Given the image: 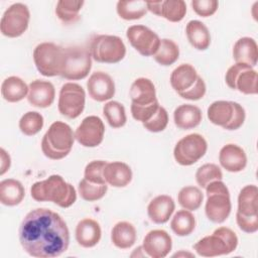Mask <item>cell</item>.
I'll use <instances>...</instances> for the list:
<instances>
[{"label":"cell","instance_id":"cell-1","mask_svg":"<svg viewBox=\"0 0 258 258\" xmlns=\"http://www.w3.org/2000/svg\"><path fill=\"white\" fill-rule=\"evenodd\" d=\"M19 241L29 256L54 258L70 245V231L64 220L55 212L37 208L23 218L19 226Z\"/></svg>","mask_w":258,"mask_h":258},{"label":"cell","instance_id":"cell-2","mask_svg":"<svg viewBox=\"0 0 258 258\" xmlns=\"http://www.w3.org/2000/svg\"><path fill=\"white\" fill-rule=\"evenodd\" d=\"M30 195L36 202H52L64 209L70 208L77 201L75 187L58 174L34 182L30 187Z\"/></svg>","mask_w":258,"mask_h":258},{"label":"cell","instance_id":"cell-3","mask_svg":"<svg viewBox=\"0 0 258 258\" xmlns=\"http://www.w3.org/2000/svg\"><path fill=\"white\" fill-rule=\"evenodd\" d=\"M75 139V133L69 124L55 121L42 137V153L52 160L62 159L71 152Z\"/></svg>","mask_w":258,"mask_h":258},{"label":"cell","instance_id":"cell-4","mask_svg":"<svg viewBox=\"0 0 258 258\" xmlns=\"http://www.w3.org/2000/svg\"><path fill=\"white\" fill-rule=\"evenodd\" d=\"M237 246L236 233L228 227H220L212 235L199 240L194 245V250L202 257H217L234 252Z\"/></svg>","mask_w":258,"mask_h":258},{"label":"cell","instance_id":"cell-5","mask_svg":"<svg viewBox=\"0 0 258 258\" xmlns=\"http://www.w3.org/2000/svg\"><path fill=\"white\" fill-rule=\"evenodd\" d=\"M207 201L205 213L207 218L216 224L225 222L232 210L230 191L222 180H214L206 186Z\"/></svg>","mask_w":258,"mask_h":258},{"label":"cell","instance_id":"cell-6","mask_svg":"<svg viewBox=\"0 0 258 258\" xmlns=\"http://www.w3.org/2000/svg\"><path fill=\"white\" fill-rule=\"evenodd\" d=\"M89 51L98 62L117 63L125 57L126 46L117 35L96 34L90 40Z\"/></svg>","mask_w":258,"mask_h":258},{"label":"cell","instance_id":"cell-7","mask_svg":"<svg viewBox=\"0 0 258 258\" xmlns=\"http://www.w3.org/2000/svg\"><path fill=\"white\" fill-rule=\"evenodd\" d=\"M89 48L75 45L63 47V63L60 77L70 81L85 79L92 69Z\"/></svg>","mask_w":258,"mask_h":258},{"label":"cell","instance_id":"cell-8","mask_svg":"<svg viewBox=\"0 0 258 258\" xmlns=\"http://www.w3.org/2000/svg\"><path fill=\"white\" fill-rule=\"evenodd\" d=\"M37 71L44 77L60 76L63 63V47L53 42H41L33 50Z\"/></svg>","mask_w":258,"mask_h":258},{"label":"cell","instance_id":"cell-9","mask_svg":"<svg viewBox=\"0 0 258 258\" xmlns=\"http://www.w3.org/2000/svg\"><path fill=\"white\" fill-rule=\"evenodd\" d=\"M207 140L198 133L188 134L177 141L173 149L175 161L182 166H189L198 162L207 152Z\"/></svg>","mask_w":258,"mask_h":258},{"label":"cell","instance_id":"cell-10","mask_svg":"<svg viewBox=\"0 0 258 258\" xmlns=\"http://www.w3.org/2000/svg\"><path fill=\"white\" fill-rule=\"evenodd\" d=\"M86 93L83 87L77 83H66L61 86L58 95V112L69 118L76 119L84 111Z\"/></svg>","mask_w":258,"mask_h":258},{"label":"cell","instance_id":"cell-11","mask_svg":"<svg viewBox=\"0 0 258 258\" xmlns=\"http://www.w3.org/2000/svg\"><path fill=\"white\" fill-rule=\"evenodd\" d=\"M30 12L27 5L14 3L10 5L2 15L0 30L4 36L15 38L22 35L28 28Z\"/></svg>","mask_w":258,"mask_h":258},{"label":"cell","instance_id":"cell-12","mask_svg":"<svg viewBox=\"0 0 258 258\" xmlns=\"http://www.w3.org/2000/svg\"><path fill=\"white\" fill-rule=\"evenodd\" d=\"M229 88L245 95L257 94V72L245 63H235L230 67L225 76Z\"/></svg>","mask_w":258,"mask_h":258},{"label":"cell","instance_id":"cell-13","mask_svg":"<svg viewBox=\"0 0 258 258\" xmlns=\"http://www.w3.org/2000/svg\"><path fill=\"white\" fill-rule=\"evenodd\" d=\"M126 36L130 44L143 56H153L161 40L152 29L139 24L129 26Z\"/></svg>","mask_w":258,"mask_h":258},{"label":"cell","instance_id":"cell-14","mask_svg":"<svg viewBox=\"0 0 258 258\" xmlns=\"http://www.w3.org/2000/svg\"><path fill=\"white\" fill-rule=\"evenodd\" d=\"M105 125L98 116L91 115L83 119L75 131L76 140L84 147H97L104 139Z\"/></svg>","mask_w":258,"mask_h":258},{"label":"cell","instance_id":"cell-15","mask_svg":"<svg viewBox=\"0 0 258 258\" xmlns=\"http://www.w3.org/2000/svg\"><path fill=\"white\" fill-rule=\"evenodd\" d=\"M141 246L146 256L151 258H164L172 249V239L166 231L155 229L145 235Z\"/></svg>","mask_w":258,"mask_h":258},{"label":"cell","instance_id":"cell-16","mask_svg":"<svg viewBox=\"0 0 258 258\" xmlns=\"http://www.w3.org/2000/svg\"><path fill=\"white\" fill-rule=\"evenodd\" d=\"M87 90L93 100L105 102L114 97L115 83L107 73L95 72L87 81Z\"/></svg>","mask_w":258,"mask_h":258},{"label":"cell","instance_id":"cell-17","mask_svg":"<svg viewBox=\"0 0 258 258\" xmlns=\"http://www.w3.org/2000/svg\"><path fill=\"white\" fill-rule=\"evenodd\" d=\"M148 11L170 22H179L186 13V4L182 0H161L147 2Z\"/></svg>","mask_w":258,"mask_h":258},{"label":"cell","instance_id":"cell-18","mask_svg":"<svg viewBox=\"0 0 258 258\" xmlns=\"http://www.w3.org/2000/svg\"><path fill=\"white\" fill-rule=\"evenodd\" d=\"M27 101L36 108L49 107L55 97V90L52 83L44 80H35L29 84Z\"/></svg>","mask_w":258,"mask_h":258},{"label":"cell","instance_id":"cell-19","mask_svg":"<svg viewBox=\"0 0 258 258\" xmlns=\"http://www.w3.org/2000/svg\"><path fill=\"white\" fill-rule=\"evenodd\" d=\"M221 166L229 172H240L247 165V155L242 147L229 143L224 145L219 152Z\"/></svg>","mask_w":258,"mask_h":258},{"label":"cell","instance_id":"cell-20","mask_svg":"<svg viewBox=\"0 0 258 258\" xmlns=\"http://www.w3.org/2000/svg\"><path fill=\"white\" fill-rule=\"evenodd\" d=\"M75 237L78 244L84 248H92L96 246L102 237L100 224L91 218L81 220L76 227Z\"/></svg>","mask_w":258,"mask_h":258},{"label":"cell","instance_id":"cell-21","mask_svg":"<svg viewBox=\"0 0 258 258\" xmlns=\"http://www.w3.org/2000/svg\"><path fill=\"white\" fill-rule=\"evenodd\" d=\"M131 104L136 106H148L158 101L156 98L155 86L151 80L147 78L136 79L129 91Z\"/></svg>","mask_w":258,"mask_h":258},{"label":"cell","instance_id":"cell-22","mask_svg":"<svg viewBox=\"0 0 258 258\" xmlns=\"http://www.w3.org/2000/svg\"><path fill=\"white\" fill-rule=\"evenodd\" d=\"M175 209L174 201L167 195H159L152 199L147 206V215L155 224L166 223Z\"/></svg>","mask_w":258,"mask_h":258},{"label":"cell","instance_id":"cell-23","mask_svg":"<svg viewBox=\"0 0 258 258\" xmlns=\"http://www.w3.org/2000/svg\"><path fill=\"white\" fill-rule=\"evenodd\" d=\"M131 167L122 161L107 162L104 168V178L107 184L114 187H125L132 180Z\"/></svg>","mask_w":258,"mask_h":258},{"label":"cell","instance_id":"cell-24","mask_svg":"<svg viewBox=\"0 0 258 258\" xmlns=\"http://www.w3.org/2000/svg\"><path fill=\"white\" fill-rule=\"evenodd\" d=\"M233 58L237 63L255 67L258 60V46L255 39L248 36L239 38L233 46Z\"/></svg>","mask_w":258,"mask_h":258},{"label":"cell","instance_id":"cell-25","mask_svg":"<svg viewBox=\"0 0 258 258\" xmlns=\"http://www.w3.org/2000/svg\"><path fill=\"white\" fill-rule=\"evenodd\" d=\"M202 119V111L196 105L182 104L175 108L173 112L174 124L177 128L182 130H188L199 126Z\"/></svg>","mask_w":258,"mask_h":258},{"label":"cell","instance_id":"cell-26","mask_svg":"<svg viewBox=\"0 0 258 258\" xmlns=\"http://www.w3.org/2000/svg\"><path fill=\"white\" fill-rule=\"evenodd\" d=\"M197 70L189 63H182L175 68L170 75V85L178 94L189 89L197 81Z\"/></svg>","mask_w":258,"mask_h":258},{"label":"cell","instance_id":"cell-27","mask_svg":"<svg viewBox=\"0 0 258 258\" xmlns=\"http://www.w3.org/2000/svg\"><path fill=\"white\" fill-rule=\"evenodd\" d=\"M137 239V232L133 224L122 221L114 225L111 231V241L121 250L131 248Z\"/></svg>","mask_w":258,"mask_h":258},{"label":"cell","instance_id":"cell-28","mask_svg":"<svg viewBox=\"0 0 258 258\" xmlns=\"http://www.w3.org/2000/svg\"><path fill=\"white\" fill-rule=\"evenodd\" d=\"M25 197L22 183L14 178H6L0 182V202L7 207L19 205Z\"/></svg>","mask_w":258,"mask_h":258},{"label":"cell","instance_id":"cell-29","mask_svg":"<svg viewBox=\"0 0 258 258\" xmlns=\"http://www.w3.org/2000/svg\"><path fill=\"white\" fill-rule=\"evenodd\" d=\"M188 42L198 50H206L211 44V34L208 27L200 20H190L185 26Z\"/></svg>","mask_w":258,"mask_h":258},{"label":"cell","instance_id":"cell-30","mask_svg":"<svg viewBox=\"0 0 258 258\" xmlns=\"http://www.w3.org/2000/svg\"><path fill=\"white\" fill-rule=\"evenodd\" d=\"M29 87L19 77L11 76L6 78L1 85V95L9 103H17L28 95Z\"/></svg>","mask_w":258,"mask_h":258},{"label":"cell","instance_id":"cell-31","mask_svg":"<svg viewBox=\"0 0 258 258\" xmlns=\"http://www.w3.org/2000/svg\"><path fill=\"white\" fill-rule=\"evenodd\" d=\"M237 212L243 216L258 215V188L255 184L245 185L240 190Z\"/></svg>","mask_w":258,"mask_h":258},{"label":"cell","instance_id":"cell-32","mask_svg":"<svg viewBox=\"0 0 258 258\" xmlns=\"http://www.w3.org/2000/svg\"><path fill=\"white\" fill-rule=\"evenodd\" d=\"M232 115L233 101H215L209 106L207 110V116L210 122L223 128L230 122Z\"/></svg>","mask_w":258,"mask_h":258},{"label":"cell","instance_id":"cell-33","mask_svg":"<svg viewBox=\"0 0 258 258\" xmlns=\"http://www.w3.org/2000/svg\"><path fill=\"white\" fill-rule=\"evenodd\" d=\"M116 11L119 17L124 20H137L147 13V2L142 0L118 1Z\"/></svg>","mask_w":258,"mask_h":258},{"label":"cell","instance_id":"cell-34","mask_svg":"<svg viewBox=\"0 0 258 258\" xmlns=\"http://www.w3.org/2000/svg\"><path fill=\"white\" fill-rule=\"evenodd\" d=\"M170 228L172 232L179 237L188 236L196 228V218L190 211L184 209L179 210L172 217Z\"/></svg>","mask_w":258,"mask_h":258},{"label":"cell","instance_id":"cell-35","mask_svg":"<svg viewBox=\"0 0 258 258\" xmlns=\"http://www.w3.org/2000/svg\"><path fill=\"white\" fill-rule=\"evenodd\" d=\"M204 195L198 186L186 185L180 188L177 194V202L180 207L187 211H197L202 206Z\"/></svg>","mask_w":258,"mask_h":258},{"label":"cell","instance_id":"cell-36","mask_svg":"<svg viewBox=\"0 0 258 258\" xmlns=\"http://www.w3.org/2000/svg\"><path fill=\"white\" fill-rule=\"evenodd\" d=\"M153 57L160 66L167 67L173 64L179 57V47L172 39L162 38Z\"/></svg>","mask_w":258,"mask_h":258},{"label":"cell","instance_id":"cell-37","mask_svg":"<svg viewBox=\"0 0 258 258\" xmlns=\"http://www.w3.org/2000/svg\"><path fill=\"white\" fill-rule=\"evenodd\" d=\"M84 4L83 0H59L55 6V14L63 23H74L79 19V12Z\"/></svg>","mask_w":258,"mask_h":258},{"label":"cell","instance_id":"cell-38","mask_svg":"<svg viewBox=\"0 0 258 258\" xmlns=\"http://www.w3.org/2000/svg\"><path fill=\"white\" fill-rule=\"evenodd\" d=\"M103 115L112 128H121L127 121L125 108L118 101L107 102L103 106Z\"/></svg>","mask_w":258,"mask_h":258},{"label":"cell","instance_id":"cell-39","mask_svg":"<svg viewBox=\"0 0 258 258\" xmlns=\"http://www.w3.org/2000/svg\"><path fill=\"white\" fill-rule=\"evenodd\" d=\"M43 116L36 111H28L19 120V129L26 136L37 134L43 127Z\"/></svg>","mask_w":258,"mask_h":258},{"label":"cell","instance_id":"cell-40","mask_svg":"<svg viewBox=\"0 0 258 258\" xmlns=\"http://www.w3.org/2000/svg\"><path fill=\"white\" fill-rule=\"evenodd\" d=\"M108 190L107 184H97L83 178L78 185V192L80 197L87 202H96L105 197Z\"/></svg>","mask_w":258,"mask_h":258},{"label":"cell","instance_id":"cell-41","mask_svg":"<svg viewBox=\"0 0 258 258\" xmlns=\"http://www.w3.org/2000/svg\"><path fill=\"white\" fill-rule=\"evenodd\" d=\"M223 172L221 168L215 163H206L200 166L196 172V180L199 186L206 188V186L214 180H222Z\"/></svg>","mask_w":258,"mask_h":258},{"label":"cell","instance_id":"cell-42","mask_svg":"<svg viewBox=\"0 0 258 258\" xmlns=\"http://www.w3.org/2000/svg\"><path fill=\"white\" fill-rule=\"evenodd\" d=\"M107 164L105 160H93L89 162L84 171V178L97 184H107L104 178V168Z\"/></svg>","mask_w":258,"mask_h":258},{"label":"cell","instance_id":"cell-43","mask_svg":"<svg viewBox=\"0 0 258 258\" xmlns=\"http://www.w3.org/2000/svg\"><path fill=\"white\" fill-rule=\"evenodd\" d=\"M142 124H143V127L149 132L157 133V132L163 131L168 124L167 111L162 106H159L156 113L148 121Z\"/></svg>","mask_w":258,"mask_h":258},{"label":"cell","instance_id":"cell-44","mask_svg":"<svg viewBox=\"0 0 258 258\" xmlns=\"http://www.w3.org/2000/svg\"><path fill=\"white\" fill-rule=\"evenodd\" d=\"M159 106L160 105H159L158 101H156L153 104L148 105V106H136V105L131 104L130 110H131L132 117L136 121L144 123V122L148 121L156 113Z\"/></svg>","mask_w":258,"mask_h":258},{"label":"cell","instance_id":"cell-45","mask_svg":"<svg viewBox=\"0 0 258 258\" xmlns=\"http://www.w3.org/2000/svg\"><path fill=\"white\" fill-rule=\"evenodd\" d=\"M190 4L192 10L202 17L212 16L219 7V2L216 0H194Z\"/></svg>","mask_w":258,"mask_h":258},{"label":"cell","instance_id":"cell-46","mask_svg":"<svg viewBox=\"0 0 258 258\" xmlns=\"http://www.w3.org/2000/svg\"><path fill=\"white\" fill-rule=\"evenodd\" d=\"M207 91V87H206V83L203 80L202 77H198L196 83L186 91L178 93V96L181 97L182 99L185 100H189V101H198L200 99H202Z\"/></svg>","mask_w":258,"mask_h":258},{"label":"cell","instance_id":"cell-47","mask_svg":"<svg viewBox=\"0 0 258 258\" xmlns=\"http://www.w3.org/2000/svg\"><path fill=\"white\" fill-rule=\"evenodd\" d=\"M236 222L240 230L245 233L253 234L258 231V215L257 216H243L236 213Z\"/></svg>","mask_w":258,"mask_h":258},{"label":"cell","instance_id":"cell-48","mask_svg":"<svg viewBox=\"0 0 258 258\" xmlns=\"http://www.w3.org/2000/svg\"><path fill=\"white\" fill-rule=\"evenodd\" d=\"M246 113L245 109L237 102H233V115L230 122L224 127L226 130H237L239 129L245 121Z\"/></svg>","mask_w":258,"mask_h":258},{"label":"cell","instance_id":"cell-49","mask_svg":"<svg viewBox=\"0 0 258 258\" xmlns=\"http://www.w3.org/2000/svg\"><path fill=\"white\" fill-rule=\"evenodd\" d=\"M0 175H3L7 170H9L11 165V158L10 155L6 152L4 148L0 149Z\"/></svg>","mask_w":258,"mask_h":258},{"label":"cell","instance_id":"cell-50","mask_svg":"<svg viewBox=\"0 0 258 258\" xmlns=\"http://www.w3.org/2000/svg\"><path fill=\"white\" fill-rule=\"evenodd\" d=\"M180 255H182V256H184V255H185V256H190V257H192V256H194V254H191V253H187V252H185V253H183V252L175 253L173 256H174V257H175V256H177V257H178V256H180Z\"/></svg>","mask_w":258,"mask_h":258}]
</instances>
